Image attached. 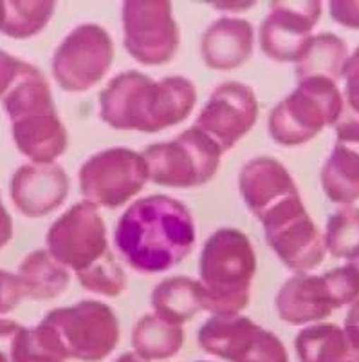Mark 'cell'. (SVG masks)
I'll list each match as a JSON object with an SVG mask.
<instances>
[{
    "mask_svg": "<svg viewBox=\"0 0 359 362\" xmlns=\"http://www.w3.org/2000/svg\"><path fill=\"white\" fill-rule=\"evenodd\" d=\"M148 181L170 189H195L215 177L222 151L199 127L184 129L174 140L157 141L145 148Z\"/></svg>",
    "mask_w": 359,
    "mask_h": 362,
    "instance_id": "cell-7",
    "label": "cell"
},
{
    "mask_svg": "<svg viewBox=\"0 0 359 362\" xmlns=\"http://www.w3.org/2000/svg\"><path fill=\"white\" fill-rule=\"evenodd\" d=\"M348 264H351V267L354 268V270H355V274H358V276H359V254L355 255L354 259H351V261H348Z\"/></svg>",
    "mask_w": 359,
    "mask_h": 362,
    "instance_id": "cell-38",
    "label": "cell"
},
{
    "mask_svg": "<svg viewBox=\"0 0 359 362\" xmlns=\"http://www.w3.org/2000/svg\"><path fill=\"white\" fill-rule=\"evenodd\" d=\"M22 64H24V60L0 49V98L6 95V90L17 80Z\"/></svg>",
    "mask_w": 359,
    "mask_h": 362,
    "instance_id": "cell-34",
    "label": "cell"
},
{
    "mask_svg": "<svg viewBox=\"0 0 359 362\" xmlns=\"http://www.w3.org/2000/svg\"><path fill=\"white\" fill-rule=\"evenodd\" d=\"M24 297V286L18 274H11L0 268V315L17 310Z\"/></svg>",
    "mask_w": 359,
    "mask_h": 362,
    "instance_id": "cell-29",
    "label": "cell"
},
{
    "mask_svg": "<svg viewBox=\"0 0 359 362\" xmlns=\"http://www.w3.org/2000/svg\"><path fill=\"white\" fill-rule=\"evenodd\" d=\"M114 362H148V361H143V358L138 357L135 354H123L119 355Z\"/></svg>",
    "mask_w": 359,
    "mask_h": 362,
    "instance_id": "cell-37",
    "label": "cell"
},
{
    "mask_svg": "<svg viewBox=\"0 0 359 362\" xmlns=\"http://www.w3.org/2000/svg\"><path fill=\"white\" fill-rule=\"evenodd\" d=\"M294 348L300 362H359V346L332 322L303 328L294 339Z\"/></svg>",
    "mask_w": 359,
    "mask_h": 362,
    "instance_id": "cell-21",
    "label": "cell"
},
{
    "mask_svg": "<svg viewBox=\"0 0 359 362\" xmlns=\"http://www.w3.org/2000/svg\"><path fill=\"white\" fill-rule=\"evenodd\" d=\"M258 221L271 250L289 270L309 274L325 257V239L303 206L300 194L271 206Z\"/></svg>",
    "mask_w": 359,
    "mask_h": 362,
    "instance_id": "cell-8",
    "label": "cell"
},
{
    "mask_svg": "<svg viewBox=\"0 0 359 362\" xmlns=\"http://www.w3.org/2000/svg\"><path fill=\"white\" fill-rule=\"evenodd\" d=\"M13 362H66L63 358L56 357L49 350H45L44 346L35 339L33 328H28L20 346H18L17 357Z\"/></svg>",
    "mask_w": 359,
    "mask_h": 362,
    "instance_id": "cell-31",
    "label": "cell"
},
{
    "mask_svg": "<svg viewBox=\"0 0 359 362\" xmlns=\"http://www.w3.org/2000/svg\"><path fill=\"white\" fill-rule=\"evenodd\" d=\"M0 11H2V0H0Z\"/></svg>",
    "mask_w": 359,
    "mask_h": 362,
    "instance_id": "cell-39",
    "label": "cell"
},
{
    "mask_svg": "<svg viewBox=\"0 0 359 362\" xmlns=\"http://www.w3.org/2000/svg\"><path fill=\"white\" fill-rule=\"evenodd\" d=\"M0 103L11 124L18 153L38 165L54 163L66 153L69 147L67 129L58 116L49 80L38 67L22 64L17 80Z\"/></svg>",
    "mask_w": 359,
    "mask_h": 362,
    "instance_id": "cell-3",
    "label": "cell"
},
{
    "mask_svg": "<svg viewBox=\"0 0 359 362\" xmlns=\"http://www.w3.org/2000/svg\"><path fill=\"white\" fill-rule=\"evenodd\" d=\"M197 89L184 76L152 80L141 71L116 74L99 93V118L118 131L161 132L192 115Z\"/></svg>",
    "mask_w": 359,
    "mask_h": 362,
    "instance_id": "cell-2",
    "label": "cell"
},
{
    "mask_svg": "<svg viewBox=\"0 0 359 362\" xmlns=\"http://www.w3.org/2000/svg\"><path fill=\"white\" fill-rule=\"evenodd\" d=\"M123 44L135 62L164 66L177 54L181 37L170 2L127 0L121 6Z\"/></svg>",
    "mask_w": 359,
    "mask_h": 362,
    "instance_id": "cell-12",
    "label": "cell"
},
{
    "mask_svg": "<svg viewBox=\"0 0 359 362\" xmlns=\"http://www.w3.org/2000/svg\"><path fill=\"white\" fill-rule=\"evenodd\" d=\"M184 346L183 326L163 321L155 313H147L132 328V348L143 361H166L176 357Z\"/></svg>",
    "mask_w": 359,
    "mask_h": 362,
    "instance_id": "cell-25",
    "label": "cell"
},
{
    "mask_svg": "<svg viewBox=\"0 0 359 362\" xmlns=\"http://www.w3.org/2000/svg\"><path fill=\"white\" fill-rule=\"evenodd\" d=\"M71 181L58 163L20 165L9 183V198L28 218H44L63 205Z\"/></svg>",
    "mask_w": 359,
    "mask_h": 362,
    "instance_id": "cell-16",
    "label": "cell"
},
{
    "mask_svg": "<svg viewBox=\"0 0 359 362\" xmlns=\"http://www.w3.org/2000/svg\"><path fill=\"white\" fill-rule=\"evenodd\" d=\"M322 189L331 202L347 206L359 199V118L336 125V141L322 169Z\"/></svg>",
    "mask_w": 359,
    "mask_h": 362,
    "instance_id": "cell-17",
    "label": "cell"
},
{
    "mask_svg": "<svg viewBox=\"0 0 359 362\" xmlns=\"http://www.w3.org/2000/svg\"><path fill=\"white\" fill-rule=\"evenodd\" d=\"M348 60V47L343 38L334 33L316 35L309 40L307 49L296 62V78H325L338 82Z\"/></svg>",
    "mask_w": 359,
    "mask_h": 362,
    "instance_id": "cell-24",
    "label": "cell"
},
{
    "mask_svg": "<svg viewBox=\"0 0 359 362\" xmlns=\"http://www.w3.org/2000/svg\"><path fill=\"white\" fill-rule=\"evenodd\" d=\"M343 329H345V332L351 335L352 341L359 346V299L354 300L351 305V308H348Z\"/></svg>",
    "mask_w": 359,
    "mask_h": 362,
    "instance_id": "cell-35",
    "label": "cell"
},
{
    "mask_svg": "<svg viewBox=\"0 0 359 362\" xmlns=\"http://www.w3.org/2000/svg\"><path fill=\"white\" fill-rule=\"evenodd\" d=\"M280 321L291 326L316 325L336 310L331 284L323 276L296 274L280 286L274 299Z\"/></svg>",
    "mask_w": 359,
    "mask_h": 362,
    "instance_id": "cell-18",
    "label": "cell"
},
{
    "mask_svg": "<svg viewBox=\"0 0 359 362\" xmlns=\"http://www.w3.org/2000/svg\"><path fill=\"white\" fill-rule=\"evenodd\" d=\"M80 192L98 209H119L134 199L148 181L141 153L111 147L90 156L78 173Z\"/></svg>",
    "mask_w": 359,
    "mask_h": 362,
    "instance_id": "cell-9",
    "label": "cell"
},
{
    "mask_svg": "<svg viewBox=\"0 0 359 362\" xmlns=\"http://www.w3.org/2000/svg\"><path fill=\"white\" fill-rule=\"evenodd\" d=\"M35 339L63 361L102 362L119 342V321L102 300H80L67 308H54L33 328Z\"/></svg>",
    "mask_w": 359,
    "mask_h": 362,
    "instance_id": "cell-5",
    "label": "cell"
},
{
    "mask_svg": "<svg viewBox=\"0 0 359 362\" xmlns=\"http://www.w3.org/2000/svg\"><path fill=\"white\" fill-rule=\"evenodd\" d=\"M13 238V219L9 216L8 209L2 203V198H0V250L6 247V245L11 241Z\"/></svg>",
    "mask_w": 359,
    "mask_h": 362,
    "instance_id": "cell-36",
    "label": "cell"
},
{
    "mask_svg": "<svg viewBox=\"0 0 359 362\" xmlns=\"http://www.w3.org/2000/svg\"><path fill=\"white\" fill-rule=\"evenodd\" d=\"M255 47L253 25L244 18L221 17L200 38V54L213 71H233L248 62Z\"/></svg>",
    "mask_w": 359,
    "mask_h": 362,
    "instance_id": "cell-20",
    "label": "cell"
},
{
    "mask_svg": "<svg viewBox=\"0 0 359 362\" xmlns=\"http://www.w3.org/2000/svg\"><path fill=\"white\" fill-rule=\"evenodd\" d=\"M343 95L325 78L300 80L287 98L278 102L269 115L267 131L282 147H298L336 125L343 115Z\"/></svg>",
    "mask_w": 359,
    "mask_h": 362,
    "instance_id": "cell-6",
    "label": "cell"
},
{
    "mask_svg": "<svg viewBox=\"0 0 359 362\" xmlns=\"http://www.w3.org/2000/svg\"><path fill=\"white\" fill-rule=\"evenodd\" d=\"M18 277L24 286V296L35 300H51L69 288L71 274L58 263L47 248L33 250L18 264Z\"/></svg>",
    "mask_w": 359,
    "mask_h": 362,
    "instance_id": "cell-22",
    "label": "cell"
},
{
    "mask_svg": "<svg viewBox=\"0 0 359 362\" xmlns=\"http://www.w3.org/2000/svg\"><path fill=\"white\" fill-rule=\"evenodd\" d=\"M114 62V40L103 25L82 24L56 47L51 69L66 93H85L98 86Z\"/></svg>",
    "mask_w": 359,
    "mask_h": 362,
    "instance_id": "cell-11",
    "label": "cell"
},
{
    "mask_svg": "<svg viewBox=\"0 0 359 362\" xmlns=\"http://www.w3.org/2000/svg\"><path fill=\"white\" fill-rule=\"evenodd\" d=\"M238 189L248 210L257 219L276 203L300 194L289 170L269 156L249 160L242 167L238 174Z\"/></svg>",
    "mask_w": 359,
    "mask_h": 362,
    "instance_id": "cell-19",
    "label": "cell"
},
{
    "mask_svg": "<svg viewBox=\"0 0 359 362\" xmlns=\"http://www.w3.org/2000/svg\"><path fill=\"white\" fill-rule=\"evenodd\" d=\"M323 4L318 0H278L260 25V49L273 62H298L312 29L318 24Z\"/></svg>",
    "mask_w": 359,
    "mask_h": 362,
    "instance_id": "cell-15",
    "label": "cell"
},
{
    "mask_svg": "<svg viewBox=\"0 0 359 362\" xmlns=\"http://www.w3.org/2000/svg\"><path fill=\"white\" fill-rule=\"evenodd\" d=\"M45 245L54 259L74 272V276H80L112 254L99 209L87 199L74 203L49 226Z\"/></svg>",
    "mask_w": 359,
    "mask_h": 362,
    "instance_id": "cell-10",
    "label": "cell"
},
{
    "mask_svg": "<svg viewBox=\"0 0 359 362\" xmlns=\"http://www.w3.org/2000/svg\"><path fill=\"white\" fill-rule=\"evenodd\" d=\"M195 239L188 206L164 194L130 203L114 232L125 263L141 274H159L183 263L192 254Z\"/></svg>",
    "mask_w": 359,
    "mask_h": 362,
    "instance_id": "cell-1",
    "label": "cell"
},
{
    "mask_svg": "<svg viewBox=\"0 0 359 362\" xmlns=\"http://www.w3.org/2000/svg\"><path fill=\"white\" fill-rule=\"evenodd\" d=\"M255 90L241 82H224L213 89L197 116L195 127L208 134L222 153L231 151L255 127L258 119Z\"/></svg>",
    "mask_w": 359,
    "mask_h": 362,
    "instance_id": "cell-14",
    "label": "cell"
},
{
    "mask_svg": "<svg viewBox=\"0 0 359 362\" xmlns=\"http://www.w3.org/2000/svg\"><path fill=\"white\" fill-rule=\"evenodd\" d=\"M323 239L325 248L334 257L354 259L359 254V209L347 205L332 212Z\"/></svg>",
    "mask_w": 359,
    "mask_h": 362,
    "instance_id": "cell-27",
    "label": "cell"
},
{
    "mask_svg": "<svg viewBox=\"0 0 359 362\" xmlns=\"http://www.w3.org/2000/svg\"><path fill=\"white\" fill-rule=\"evenodd\" d=\"M76 277L83 288L103 297H118L127 290V276L114 254H109L105 259Z\"/></svg>",
    "mask_w": 359,
    "mask_h": 362,
    "instance_id": "cell-28",
    "label": "cell"
},
{
    "mask_svg": "<svg viewBox=\"0 0 359 362\" xmlns=\"http://www.w3.org/2000/svg\"><path fill=\"white\" fill-rule=\"evenodd\" d=\"M150 303L155 315L163 321L183 326L202 312L199 281L186 276L166 277L154 288Z\"/></svg>",
    "mask_w": 359,
    "mask_h": 362,
    "instance_id": "cell-23",
    "label": "cell"
},
{
    "mask_svg": "<svg viewBox=\"0 0 359 362\" xmlns=\"http://www.w3.org/2000/svg\"><path fill=\"white\" fill-rule=\"evenodd\" d=\"M197 362H208V361H197Z\"/></svg>",
    "mask_w": 359,
    "mask_h": 362,
    "instance_id": "cell-40",
    "label": "cell"
},
{
    "mask_svg": "<svg viewBox=\"0 0 359 362\" xmlns=\"http://www.w3.org/2000/svg\"><path fill=\"white\" fill-rule=\"evenodd\" d=\"M329 11L339 25L359 29V0H332L329 2Z\"/></svg>",
    "mask_w": 359,
    "mask_h": 362,
    "instance_id": "cell-33",
    "label": "cell"
},
{
    "mask_svg": "<svg viewBox=\"0 0 359 362\" xmlns=\"http://www.w3.org/2000/svg\"><path fill=\"white\" fill-rule=\"evenodd\" d=\"M197 341L202 351L226 362H289L284 342L245 315H212Z\"/></svg>",
    "mask_w": 359,
    "mask_h": 362,
    "instance_id": "cell-13",
    "label": "cell"
},
{
    "mask_svg": "<svg viewBox=\"0 0 359 362\" xmlns=\"http://www.w3.org/2000/svg\"><path fill=\"white\" fill-rule=\"evenodd\" d=\"M56 2L49 0H2L0 33L15 40L38 35L53 18Z\"/></svg>",
    "mask_w": 359,
    "mask_h": 362,
    "instance_id": "cell-26",
    "label": "cell"
},
{
    "mask_svg": "<svg viewBox=\"0 0 359 362\" xmlns=\"http://www.w3.org/2000/svg\"><path fill=\"white\" fill-rule=\"evenodd\" d=\"M257 254L238 228H219L206 239L199 259L202 310L212 315H241L251 299Z\"/></svg>",
    "mask_w": 359,
    "mask_h": 362,
    "instance_id": "cell-4",
    "label": "cell"
},
{
    "mask_svg": "<svg viewBox=\"0 0 359 362\" xmlns=\"http://www.w3.org/2000/svg\"><path fill=\"white\" fill-rule=\"evenodd\" d=\"M28 328L11 319H0V362H13Z\"/></svg>",
    "mask_w": 359,
    "mask_h": 362,
    "instance_id": "cell-30",
    "label": "cell"
},
{
    "mask_svg": "<svg viewBox=\"0 0 359 362\" xmlns=\"http://www.w3.org/2000/svg\"><path fill=\"white\" fill-rule=\"evenodd\" d=\"M343 78H345V102L348 103L355 118H359V47L352 57H348L343 69Z\"/></svg>",
    "mask_w": 359,
    "mask_h": 362,
    "instance_id": "cell-32",
    "label": "cell"
}]
</instances>
